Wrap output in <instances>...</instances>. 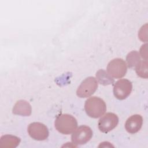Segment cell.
<instances>
[{"label": "cell", "mask_w": 148, "mask_h": 148, "mask_svg": "<svg viewBox=\"0 0 148 148\" xmlns=\"http://www.w3.org/2000/svg\"><path fill=\"white\" fill-rule=\"evenodd\" d=\"M56 129L60 133L65 135L72 134L77 127L76 119L69 114H60L54 121Z\"/></svg>", "instance_id": "cell-1"}, {"label": "cell", "mask_w": 148, "mask_h": 148, "mask_svg": "<svg viewBox=\"0 0 148 148\" xmlns=\"http://www.w3.org/2000/svg\"><path fill=\"white\" fill-rule=\"evenodd\" d=\"M84 109L89 117L97 119L104 114L106 110V106L104 101L101 98L92 97L86 101Z\"/></svg>", "instance_id": "cell-2"}, {"label": "cell", "mask_w": 148, "mask_h": 148, "mask_svg": "<svg viewBox=\"0 0 148 148\" xmlns=\"http://www.w3.org/2000/svg\"><path fill=\"white\" fill-rule=\"evenodd\" d=\"M98 82L92 76L86 78L76 90V95L81 98H87L92 95L98 88Z\"/></svg>", "instance_id": "cell-3"}, {"label": "cell", "mask_w": 148, "mask_h": 148, "mask_svg": "<svg viewBox=\"0 0 148 148\" xmlns=\"http://www.w3.org/2000/svg\"><path fill=\"white\" fill-rule=\"evenodd\" d=\"M106 70L111 77L119 79L125 75L127 71V65L123 59L117 58L111 60L108 63Z\"/></svg>", "instance_id": "cell-4"}, {"label": "cell", "mask_w": 148, "mask_h": 148, "mask_svg": "<svg viewBox=\"0 0 148 148\" xmlns=\"http://www.w3.org/2000/svg\"><path fill=\"white\" fill-rule=\"evenodd\" d=\"M92 131L87 125H81L75 130L71 136L72 143L75 145H82L88 142L92 138Z\"/></svg>", "instance_id": "cell-5"}, {"label": "cell", "mask_w": 148, "mask_h": 148, "mask_svg": "<svg viewBox=\"0 0 148 148\" xmlns=\"http://www.w3.org/2000/svg\"><path fill=\"white\" fill-rule=\"evenodd\" d=\"M132 89V83L128 79H122L117 81L113 87L114 97L119 99H125L131 94Z\"/></svg>", "instance_id": "cell-6"}, {"label": "cell", "mask_w": 148, "mask_h": 148, "mask_svg": "<svg viewBox=\"0 0 148 148\" xmlns=\"http://www.w3.org/2000/svg\"><path fill=\"white\" fill-rule=\"evenodd\" d=\"M29 135L36 140H44L49 136L47 127L39 122H34L29 124L27 129Z\"/></svg>", "instance_id": "cell-7"}, {"label": "cell", "mask_w": 148, "mask_h": 148, "mask_svg": "<svg viewBox=\"0 0 148 148\" xmlns=\"http://www.w3.org/2000/svg\"><path fill=\"white\" fill-rule=\"evenodd\" d=\"M119 118L113 113H107L100 118L98 121V128L103 133H108L113 130L118 124Z\"/></svg>", "instance_id": "cell-8"}, {"label": "cell", "mask_w": 148, "mask_h": 148, "mask_svg": "<svg viewBox=\"0 0 148 148\" xmlns=\"http://www.w3.org/2000/svg\"><path fill=\"white\" fill-rule=\"evenodd\" d=\"M143 118L140 114H134L130 117L125 123V128L130 134L138 132L142 127Z\"/></svg>", "instance_id": "cell-9"}, {"label": "cell", "mask_w": 148, "mask_h": 148, "mask_svg": "<svg viewBox=\"0 0 148 148\" xmlns=\"http://www.w3.org/2000/svg\"><path fill=\"white\" fill-rule=\"evenodd\" d=\"M12 112L14 114L21 116H29L32 112V108L28 102L21 99L16 102L14 104Z\"/></svg>", "instance_id": "cell-10"}, {"label": "cell", "mask_w": 148, "mask_h": 148, "mask_svg": "<svg viewBox=\"0 0 148 148\" xmlns=\"http://www.w3.org/2000/svg\"><path fill=\"white\" fill-rule=\"evenodd\" d=\"M20 142V139L12 135H4L1 137L0 145L1 147L8 148H15Z\"/></svg>", "instance_id": "cell-11"}, {"label": "cell", "mask_w": 148, "mask_h": 148, "mask_svg": "<svg viewBox=\"0 0 148 148\" xmlns=\"http://www.w3.org/2000/svg\"><path fill=\"white\" fill-rule=\"evenodd\" d=\"M97 80L100 84L106 86L114 83V79L103 69H99L96 73Z\"/></svg>", "instance_id": "cell-12"}, {"label": "cell", "mask_w": 148, "mask_h": 148, "mask_svg": "<svg viewBox=\"0 0 148 148\" xmlns=\"http://www.w3.org/2000/svg\"><path fill=\"white\" fill-rule=\"evenodd\" d=\"M126 61L130 68L135 67L140 61V54L137 51H132L127 54Z\"/></svg>", "instance_id": "cell-13"}, {"label": "cell", "mask_w": 148, "mask_h": 148, "mask_svg": "<svg viewBox=\"0 0 148 148\" xmlns=\"http://www.w3.org/2000/svg\"><path fill=\"white\" fill-rule=\"evenodd\" d=\"M135 71L139 77L147 79L148 77L147 60L140 61L135 66Z\"/></svg>", "instance_id": "cell-14"}, {"label": "cell", "mask_w": 148, "mask_h": 148, "mask_svg": "<svg viewBox=\"0 0 148 148\" xmlns=\"http://www.w3.org/2000/svg\"><path fill=\"white\" fill-rule=\"evenodd\" d=\"M138 36L142 41H147V24L141 27L138 33Z\"/></svg>", "instance_id": "cell-15"}, {"label": "cell", "mask_w": 148, "mask_h": 148, "mask_svg": "<svg viewBox=\"0 0 148 148\" xmlns=\"http://www.w3.org/2000/svg\"><path fill=\"white\" fill-rule=\"evenodd\" d=\"M140 54L141 57L145 59V60H147V44L143 45L140 49Z\"/></svg>", "instance_id": "cell-16"}]
</instances>
